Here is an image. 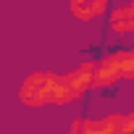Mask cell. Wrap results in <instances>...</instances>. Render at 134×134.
<instances>
[{
  "label": "cell",
  "instance_id": "cell-3",
  "mask_svg": "<svg viewBox=\"0 0 134 134\" xmlns=\"http://www.w3.org/2000/svg\"><path fill=\"white\" fill-rule=\"evenodd\" d=\"M55 79L58 74L53 71H32L21 87H19V100L24 108H45L53 103L55 95Z\"/></svg>",
  "mask_w": 134,
  "mask_h": 134
},
{
  "label": "cell",
  "instance_id": "cell-2",
  "mask_svg": "<svg viewBox=\"0 0 134 134\" xmlns=\"http://www.w3.org/2000/svg\"><path fill=\"white\" fill-rule=\"evenodd\" d=\"M92 74H95V60H82L69 74H58L53 105H71L74 100H79L92 87Z\"/></svg>",
  "mask_w": 134,
  "mask_h": 134
},
{
  "label": "cell",
  "instance_id": "cell-5",
  "mask_svg": "<svg viewBox=\"0 0 134 134\" xmlns=\"http://www.w3.org/2000/svg\"><path fill=\"white\" fill-rule=\"evenodd\" d=\"M108 0H69V13L76 21H95L105 13Z\"/></svg>",
  "mask_w": 134,
  "mask_h": 134
},
{
  "label": "cell",
  "instance_id": "cell-6",
  "mask_svg": "<svg viewBox=\"0 0 134 134\" xmlns=\"http://www.w3.org/2000/svg\"><path fill=\"white\" fill-rule=\"evenodd\" d=\"M108 29L118 37L131 34V29H134V5L129 3V5H121L113 13H108Z\"/></svg>",
  "mask_w": 134,
  "mask_h": 134
},
{
  "label": "cell",
  "instance_id": "cell-4",
  "mask_svg": "<svg viewBox=\"0 0 134 134\" xmlns=\"http://www.w3.org/2000/svg\"><path fill=\"white\" fill-rule=\"evenodd\" d=\"M69 134H134L131 113H110L103 118H76Z\"/></svg>",
  "mask_w": 134,
  "mask_h": 134
},
{
  "label": "cell",
  "instance_id": "cell-1",
  "mask_svg": "<svg viewBox=\"0 0 134 134\" xmlns=\"http://www.w3.org/2000/svg\"><path fill=\"white\" fill-rule=\"evenodd\" d=\"M124 79H134V50H113L95 63L92 90H108Z\"/></svg>",
  "mask_w": 134,
  "mask_h": 134
}]
</instances>
